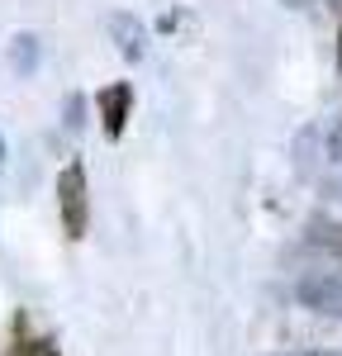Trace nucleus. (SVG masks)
Instances as JSON below:
<instances>
[{
    "mask_svg": "<svg viewBox=\"0 0 342 356\" xmlns=\"http://www.w3.org/2000/svg\"><path fill=\"white\" fill-rule=\"evenodd\" d=\"M57 209H62V233L72 243L86 238V223H90V191H86V166L67 162L57 176Z\"/></svg>",
    "mask_w": 342,
    "mask_h": 356,
    "instance_id": "nucleus-1",
    "label": "nucleus"
},
{
    "mask_svg": "<svg viewBox=\"0 0 342 356\" xmlns=\"http://www.w3.org/2000/svg\"><path fill=\"white\" fill-rule=\"evenodd\" d=\"M295 300L304 304V309H314V314L338 318V323H342V275H333V271H309V275H300Z\"/></svg>",
    "mask_w": 342,
    "mask_h": 356,
    "instance_id": "nucleus-2",
    "label": "nucleus"
},
{
    "mask_svg": "<svg viewBox=\"0 0 342 356\" xmlns=\"http://www.w3.org/2000/svg\"><path fill=\"white\" fill-rule=\"evenodd\" d=\"M95 105H100L105 138H124V129H129V114H133V86H129V81L105 86V90L95 95Z\"/></svg>",
    "mask_w": 342,
    "mask_h": 356,
    "instance_id": "nucleus-3",
    "label": "nucleus"
},
{
    "mask_svg": "<svg viewBox=\"0 0 342 356\" xmlns=\"http://www.w3.org/2000/svg\"><path fill=\"white\" fill-rule=\"evenodd\" d=\"M110 33H114V43H119V53L129 57V62H138L142 48H147V29H142V19H133V15H110Z\"/></svg>",
    "mask_w": 342,
    "mask_h": 356,
    "instance_id": "nucleus-4",
    "label": "nucleus"
},
{
    "mask_svg": "<svg viewBox=\"0 0 342 356\" xmlns=\"http://www.w3.org/2000/svg\"><path fill=\"white\" fill-rule=\"evenodd\" d=\"M304 233H309L314 247H323V252L342 257V223L338 219H323V214H318V219H309V228H304Z\"/></svg>",
    "mask_w": 342,
    "mask_h": 356,
    "instance_id": "nucleus-5",
    "label": "nucleus"
},
{
    "mask_svg": "<svg viewBox=\"0 0 342 356\" xmlns=\"http://www.w3.org/2000/svg\"><path fill=\"white\" fill-rule=\"evenodd\" d=\"M10 62H15V72H33L38 67V38L33 33H19L15 48H10Z\"/></svg>",
    "mask_w": 342,
    "mask_h": 356,
    "instance_id": "nucleus-6",
    "label": "nucleus"
},
{
    "mask_svg": "<svg viewBox=\"0 0 342 356\" xmlns=\"http://www.w3.org/2000/svg\"><path fill=\"white\" fill-rule=\"evenodd\" d=\"M62 114H67V129H81V124H86V100L76 95V90L67 95V110H62Z\"/></svg>",
    "mask_w": 342,
    "mask_h": 356,
    "instance_id": "nucleus-7",
    "label": "nucleus"
},
{
    "mask_svg": "<svg viewBox=\"0 0 342 356\" xmlns=\"http://www.w3.org/2000/svg\"><path fill=\"white\" fill-rule=\"evenodd\" d=\"M328 157H333V162H342V114H338V129H333V138H328Z\"/></svg>",
    "mask_w": 342,
    "mask_h": 356,
    "instance_id": "nucleus-8",
    "label": "nucleus"
},
{
    "mask_svg": "<svg viewBox=\"0 0 342 356\" xmlns=\"http://www.w3.org/2000/svg\"><path fill=\"white\" fill-rule=\"evenodd\" d=\"M323 191L333 195V200H342V171H338V176H333V181H328V186H323Z\"/></svg>",
    "mask_w": 342,
    "mask_h": 356,
    "instance_id": "nucleus-9",
    "label": "nucleus"
},
{
    "mask_svg": "<svg viewBox=\"0 0 342 356\" xmlns=\"http://www.w3.org/2000/svg\"><path fill=\"white\" fill-rule=\"evenodd\" d=\"M276 356H323V352H276Z\"/></svg>",
    "mask_w": 342,
    "mask_h": 356,
    "instance_id": "nucleus-10",
    "label": "nucleus"
},
{
    "mask_svg": "<svg viewBox=\"0 0 342 356\" xmlns=\"http://www.w3.org/2000/svg\"><path fill=\"white\" fill-rule=\"evenodd\" d=\"M338 72H342V33H338Z\"/></svg>",
    "mask_w": 342,
    "mask_h": 356,
    "instance_id": "nucleus-11",
    "label": "nucleus"
},
{
    "mask_svg": "<svg viewBox=\"0 0 342 356\" xmlns=\"http://www.w3.org/2000/svg\"><path fill=\"white\" fill-rule=\"evenodd\" d=\"M285 5H290V10H300V5H304V0H285Z\"/></svg>",
    "mask_w": 342,
    "mask_h": 356,
    "instance_id": "nucleus-12",
    "label": "nucleus"
},
{
    "mask_svg": "<svg viewBox=\"0 0 342 356\" xmlns=\"http://www.w3.org/2000/svg\"><path fill=\"white\" fill-rule=\"evenodd\" d=\"M0 162H5V138H0Z\"/></svg>",
    "mask_w": 342,
    "mask_h": 356,
    "instance_id": "nucleus-13",
    "label": "nucleus"
},
{
    "mask_svg": "<svg viewBox=\"0 0 342 356\" xmlns=\"http://www.w3.org/2000/svg\"><path fill=\"white\" fill-rule=\"evenodd\" d=\"M328 5H333V10H342V0H328Z\"/></svg>",
    "mask_w": 342,
    "mask_h": 356,
    "instance_id": "nucleus-14",
    "label": "nucleus"
},
{
    "mask_svg": "<svg viewBox=\"0 0 342 356\" xmlns=\"http://www.w3.org/2000/svg\"><path fill=\"white\" fill-rule=\"evenodd\" d=\"M323 356H342V352H323Z\"/></svg>",
    "mask_w": 342,
    "mask_h": 356,
    "instance_id": "nucleus-15",
    "label": "nucleus"
}]
</instances>
